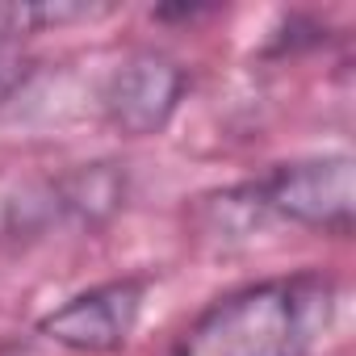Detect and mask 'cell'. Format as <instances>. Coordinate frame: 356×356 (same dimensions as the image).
Returning <instances> with one entry per match:
<instances>
[{"instance_id":"cell-4","label":"cell","mask_w":356,"mask_h":356,"mask_svg":"<svg viewBox=\"0 0 356 356\" xmlns=\"http://www.w3.org/2000/svg\"><path fill=\"white\" fill-rule=\"evenodd\" d=\"M147 302V281L143 277H118L105 285H92L76 298H67L63 306H55L51 314H42L38 331L67 348V352H88V356H105L130 343L138 314Z\"/></svg>"},{"instance_id":"cell-3","label":"cell","mask_w":356,"mask_h":356,"mask_svg":"<svg viewBox=\"0 0 356 356\" xmlns=\"http://www.w3.org/2000/svg\"><path fill=\"white\" fill-rule=\"evenodd\" d=\"M189 92V72L163 51H134L122 59L101 92L105 122L126 138L159 134Z\"/></svg>"},{"instance_id":"cell-5","label":"cell","mask_w":356,"mask_h":356,"mask_svg":"<svg viewBox=\"0 0 356 356\" xmlns=\"http://www.w3.org/2000/svg\"><path fill=\"white\" fill-rule=\"evenodd\" d=\"M55 206L76 222H105L126 206V172L118 163H84L55 185Z\"/></svg>"},{"instance_id":"cell-2","label":"cell","mask_w":356,"mask_h":356,"mask_svg":"<svg viewBox=\"0 0 356 356\" xmlns=\"http://www.w3.org/2000/svg\"><path fill=\"white\" fill-rule=\"evenodd\" d=\"M256 202L264 214L327 231V235H348L356 218V163L352 155H310L273 168L264 181L252 185Z\"/></svg>"},{"instance_id":"cell-1","label":"cell","mask_w":356,"mask_h":356,"mask_svg":"<svg viewBox=\"0 0 356 356\" xmlns=\"http://www.w3.org/2000/svg\"><path fill=\"white\" fill-rule=\"evenodd\" d=\"M335 310L339 285L318 268L252 281L210 302L172 356H318Z\"/></svg>"}]
</instances>
